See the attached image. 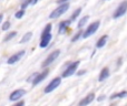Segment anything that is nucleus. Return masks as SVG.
<instances>
[{"label": "nucleus", "mask_w": 127, "mask_h": 106, "mask_svg": "<svg viewBox=\"0 0 127 106\" xmlns=\"http://www.w3.org/2000/svg\"><path fill=\"white\" fill-rule=\"evenodd\" d=\"M69 9V3L66 2V3H62L55 9V10L51 11V13L49 15V19H57V18L62 17L65 12H67V10Z\"/></svg>", "instance_id": "1"}, {"label": "nucleus", "mask_w": 127, "mask_h": 106, "mask_svg": "<svg viewBox=\"0 0 127 106\" xmlns=\"http://www.w3.org/2000/svg\"><path fill=\"white\" fill-rule=\"evenodd\" d=\"M79 64H80V61H75V62L68 64V66L65 69V71L63 72V77H69V76L74 75L76 73L77 69H78Z\"/></svg>", "instance_id": "2"}, {"label": "nucleus", "mask_w": 127, "mask_h": 106, "mask_svg": "<svg viewBox=\"0 0 127 106\" xmlns=\"http://www.w3.org/2000/svg\"><path fill=\"white\" fill-rule=\"evenodd\" d=\"M59 54H60V50H55V51H53L51 53H49V55L47 56L46 59H45V61L42 62V64H41V66L44 67H48L50 64H53L54 62L56 61V59L59 56Z\"/></svg>", "instance_id": "3"}, {"label": "nucleus", "mask_w": 127, "mask_h": 106, "mask_svg": "<svg viewBox=\"0 0 127 106\" xmlns=\"http://www.w3.org/2000/svg\"><path fill=\"white\" fill-rule=\"evenodd\" d=\"M99 24H100V23H99V21H95V22H93L92 24H89V27H87V29L85 30V32H83L81 38L87 39V38H89L90 35H93L97 30H98Z\"/></svg>", "instance_id": "4"}, {"label": "nucleus", "mask_w": 127, "mask_h": 106, "mask_svg": "<svg viewBox=\"0 0 127 106\" xmlns=\"http://www.w3.org/2000/svg\"><path fill=\"white\" fill-rule=\"evenodd\" d=\"M127 12V0H124L122 3H119V6L117 7V9L115 10L113 18L114 19H118V18L123 17L124 15Z\"/></svg>", "instance_id": "5"}, {"label": "nucleus", "mask_w": 127, "mask_h": 106, "mask_svg": "<svg viewBox=\"0 0 127 106\" xmlns=\"http://www.w3.org/2000/svg\"><path fill=\"white\" fill-rule=\"evenodd\" d=\"M60 83H62V77H55V78H53V80L49 82V84L47 85L46 87H45V90H44V92L45 93H51L53 91H55L56 89H57L58 86L60 85Z\"/></svg>", "instance_id": "6"}, {"label": "nucleus", "mask_w": 127, "mask_h": 106, "mask_svg": "<svg viewBox=\"0 0 127 106\" xmlns=\"http://www.w3.org/2000/svg\"><path fill=\"white\" fill-rule=\"evenodd\" d=\"M25 95H26V90L17 89L10 93V95H9V101H10V102H16V101H18V100H21Z\"/></svg>", "instance_id": "7"}, {"label": "nucleus", "mask_w": 127, "mask_h": 106, "mask_svg": "<svg viewBox=\"0 0 127 106\" xmlns=\"http://www.w3.org/2000/svg\"><path fill=\"white\" fill-rule=\"evenodd\" d=\"M49 75V70L47 69V67H45V70L42 72H40V73H38L37 75H36L35 80L31 82V84L33 85V86H36V85L40 84V83L42 82L44 80H46V77Z\"/></svg>", "instance_id": "8"}, {"label": "nucleus", "mask_w": 127, "mask_h": 106, "mask_svg": "<svg viewBox=\"0 0 127 106\" xmlns=\"http://www.w3.org/2000/svg\"><path fill=\"white\" fill-rule=\"evenodd\" d=\"M25 53H26V51H25V50H20V51H18L17 53L12 54V55L10 56V58H8V60H7V63H8L9 65L16 64L17 62H19V61L21 60L22 56L25 55Z\"/></svg>", "instance_id": "9"}, {"label": "nucleus", "mask_w": 127, "mask_h": 106, "mask_svg": "<svg viewBox=\"0 0 127 106\" xmlns=\"http://www.w3.org/2000/svg\"><path fill=\"white\" fill-rule=\"evenodd\" d=\"M51 39H53V35H51V32L50 33H46V34H41L40 37V43H39V46L41 49H45L49 45L50 43Z\"/></svg>", "instance_id": "10"}, {"label": "nucleus", "mask_w": 127, "mask_h": 106, "mask_svg": "<svg viewBox=\"0 0 127 106\" xmlns=\"http://www.w3.org/2000/svg\"><path fill=\"white\" fill-rule=\"evenodd\" d=\"M70 23H71V21L69 20H64L59 23V26H58V32L62 34V33H65L66 31L68 30V28H69Z\"/></svg>", "instance_id": "11"}, {"label": "nucleus", "mask_w": 127, "mask_h": 106, "mask_svg": "<svg viewBox=\"0 0 127 106\" xmlns=\"http://www.w3.org/2000/svg\"><path fill=\"white\" fill-rule=\"evenodd\" d=\"M94 100H95V94L94 93H89L88 95H86L85 97L79 102V106H86V105L90 104Z\"/></svg>", "instance_id": "12"}, {"label": "nucleus", "mask_w": 127, "mask_h": 106, "mask_svg": "<svg viewBox=\"0 0 127 106\" xmlns=\"http://www.w3.org/2000/svg\"><path fill=\"white\" fill-rule=\"evenodd\" d=\"M109 74H110V72H109V69H108V67H104V69H101L100 73H99V76H98V81L99 82L105 81L106 78H108Z\"/></svg>", "instance_id": "13"}, {"label": "nucleus", "mask_w": 127, "mask_h": 106, "mask_svg": "<svg viewBox=\"0 0 127 106\" xmlns=\"http://www.w3.org/2000/svg\"><path fill=\"white\" fill-rule=\"evenodd\" d=\"M107 40H108V35L107 34H105V35H103L101 38H99V40L97 41V43H96V48H98V49L103 48V46L106 44Z\"/></svg>", "instance_id": "14"}, {"label": "nucleus", "mask_w": 127, "mask_h": 106, "mask_svg": "<svg viewBox=\"0 0 127 106\" xmlns=\"http://www.w3.org/2000/svg\"><path fill=\"white\" fill-rule=\"evenodd\" d=\"M16 35H17V31H10V32H8L6 35H4L3 38V42H9L11 41L12 39H15Z\"/></svg>", "instance_id": "15"}, {"label": "nucleus", "mask_w": 127, "mask_h": 106, "mask_svg": "<svg viewBox=\"0 0 127 106\" xmlns=\"http://www.w3.org/2000/svg\"><path fill=\"white\" fill-rule=\"evenodd\" d=\"M127 97V91L119 92V93H115L110 96V100H116V98H125Z\"/></svg>", "instance_id": "16"}, {"label": "nucleus", "mask_w": 127, "mask_h": 106, "mask_svg": "<svg viewBox=\"0 0 127 106\" xmlns=\"http://www.w3.org/2000/svg\"><path fill=\"white\" fill-rule=\"evenodd\" d=\"M32 38V32H27L24 34V37L20 39V43H27L30 41V39Z\"/></svg>", "instance_id": "17"}, {"label": "nucleus", "mask_w": 127, "mask_h": 106, "mask_svg": "<svg viewBox=\"0 0 127 106\" xmlns=\"http://www.w3.org/2000/svg\"><path fill=\"white\" fill-rule=\"evenodd\" d=\"M88 20H89V15H85L84 18H81V19L79 20L78 24H77V28H78V29H81L84 26H86V23L88 22Z\"/></svg>", "instance_id": "18"}, {"label": "nucleus", "mask_w": 127, "mask_h": 106, "mask_svg": "<svg viewBox=\"0 0 127 106\" xmlns=\"http://www.w3.org/2000/svg\"><path fill=\"white\" fill-rule=\"evenodd\" d=\"M81 13V8H78V9H76V10L72 12V15H71V17H70V21H75V20L77 19V18L79 17V15Z\"/></svg>", "instance_id": "19"}, {"label": "nucleus", "mask_w": 127, "mask_h": 106, "mask_svg": "<svg viewBox=\"0 0 127 106\" xmlns=\"http://www.w3.org/2000/svg\"><path fill=\"white\" fill-rule=\"evenodd\" d=\"M25 13H26V10H25V9H21V8H20L19 10H18L17 12L15 13L16 19H21V18H24Z\"/></svg>", "instance_id": "20"}, {"label": "nucleus", "mask_w": 127, "mask_h": 106, "mask_svg": "<svg viewBox=\"0 0 127 106\" xmlns=\"http://www.w3.org/2000/svg\"><path fill=\"white\" fill-rule=\"evenodd\" d=\"M10 27H11L10 21H4L3 23L1 24V29H2V31H8L9 29H10Z\"/></svg>", "instance_id": "21"}, {"label": "nucleus", "mask_w": 127, "mask_h": 106, "mask_svg": "<svg viewBox=\"0 0 127 106\" xmlns=\"http://www.w3.org/2000/svg\"><path fill=\"white\" fill-rule=\"evenodd\" d=\"M51 29H53V26H51L50 23H48L46 27L44 28V30H42L41 34H46V33H50L51 32Z\"/></svg>", "instance_id": "22"}, {"label": "nucleus", "mask_w": 127, "mask_h": 106, "mask_svg": "<svg viewBox=\"0 0 127 106\" xmlns=\"http://www.w3.org/2000/svg\"><path fill=\"white\" fill-rule=\"evenodd\" d=\"M81 35H83V32H81V31H78V32H77L76 34H75L74 37L71 38V42H76V41H78V40L81 38Z\"/></svg>", "instance_id": "23"}, {"label": "nucleus", "mask_w": 127, "mask_h": 106, "mask_svg": "<svg viewBox=\"0 0 127 106\" xmlns=\"http://www.w3.org/2000/svg\"><path fill=\"white\" fill-rule=\"evenodd\" d=\"M28 6H30V3H29V0H22L21 7H20V8H21V9H25V10H26Z\"/></svg>", "instance_id": "24"}, {"label": "nucleus", "mask_w": 127, "mask_h": 106, "mask_svg": "<svg viewBox=\"0 0 127 106\" xmlns=\"http://www.w3.org/2000/svg\"><path fill=\"white\" fill-rule=\"evenodd\" d=\"M37 74H38L37 72H35V73H32L30 76H29L28 78H27V82H30V83H31L33 80H35V77H36V75H37Z\"/></svg>", "instance_id": "25"}, {"label": "nucleus", "mask_w": 127, "mask_h": 106, "mask_svg": "<svg viewBox=\"0 0 127 106\" xmlns=\"http://www.w3.org/2000/svg\"><path fill=\"white\" fill-rule=\"evenodd\" d=\"M16 106H22V105H25V102H24V101H20V100H18V101H16Z\"/></svg>", "instance_id": "26"}, {"label": "nucleus", "mask_w": 127, "mask_h": 106, "mask_svg": "<svg viewBox=\"0 0 127 106\" xmlns=\"http://www.w3.org/2000/svg\"><path fill=\"white\" fill-rule=\"evenodd\" d=\"M38 2V0H29V3H30V6H33V4H36Z\"/></svg>", "instance_id": "27"}, {"label": "nucleus", "mask_w": 127, "mask_h": 106, "mask_svg": "<svg viewBox=\"0 0 127 106\" xmlns=\"http://www.w3.org/2000/svg\"><path fill=\"white\" fill-rule=\"evenodd\" d=\"M66 2H68V0H57V3H58V4L66 3Z\"/></svg>", "instance_id": "28"}, {"label": "nucleus", "mask_w": 127, "mask_h": 106, "mask_svg": "<svg viewBox=\"0 0 127 106\" xmlns=\"http://www.w3.org/2000/svg\"><path fill=\"white\" fill-rule=\"evenodd\" d=\"M2 19H3V15H2V13H0V23L2 22Z\"/></svg>", "instance_id": "29"}]
</instances>
